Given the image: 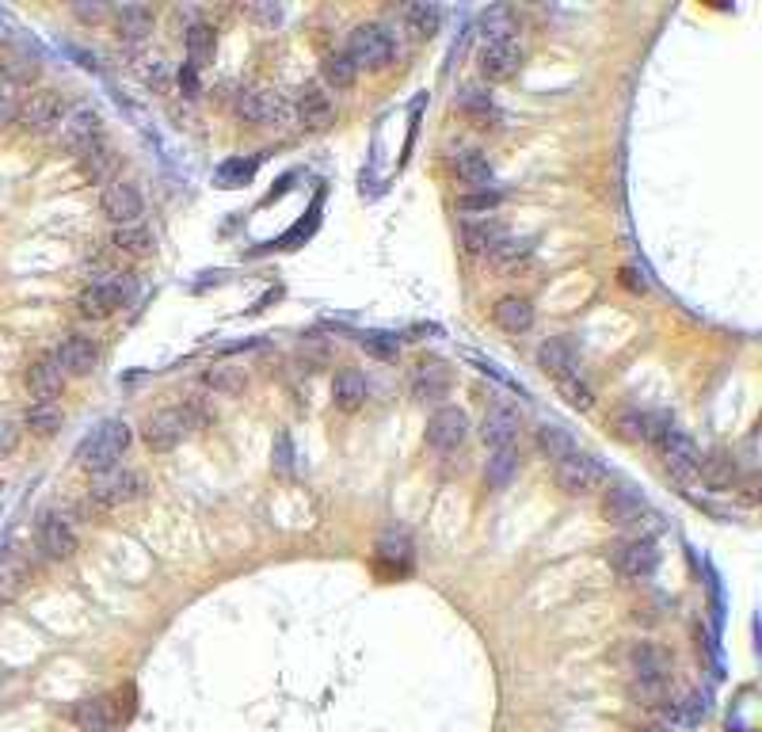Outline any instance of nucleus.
Instances as JSON below:
<instances>
[{"label":"nucleus","instance_id":"f257e3e1","mask_svg":"<svg viewBox=\"0 0 762 732\" xmlns=\"http://www.w3.org/2000/svg\"><path fill=\"white\" fill-rule=\"evenodd\" d=\"M126 447H130V424L103 420L100 427H92V435H84V443L77 447V462L88 473H111L122 462Z\"/></svg>","mask_w":762,"mask_h":732},{"label":"nucleus","instance_id":"f03ea898","mask_svg":"<svg viewBox=\"0 0 762 732\" xmlns=\"http://www.w3.org/2000/svg\"><path fill=\"white\" fill-rule=\"evenodd\" d=\"M199 408L195 405H183V408H161L157 416H149L145 427H141V439H145V447L164 454V450H176L199 427Z\"/></svg>","mask_w":762,"mask_h":732},{"label":"nucleus","instance_id":"7ed1b4c3","mask_svg":"<svg viewBox=\"0 0 762 732\" xmlns=\"http://www.w3.org/2000/svg\"><path fill=\"white\" fill-rule=\"evenodd\" d=\"M652 439H656V447H660L663 466L671 469L679 481L698 477V469H702V450H698V443H694L686 431H679L675 424L652 420Z\"/></svg>","mask_w":762,"mask_h":732},{"label":"nucleus","instance_id":"20e7f679","mask_svg":"<svg viewBox=\"0 0 762 732\" xmlns=\"http://www.w3.org/2000/svg\"><path fill=\"white\" fill-rule=\"evenodd\" d=\"M103 138V115L96 107H69L65 111V119L58 122V130H54V142L65 149V153H73V157H81L84 149H92V145Z\"/></svg>","mask_w":762,"mask_h":732},{"label":"nucleus","instance_id":"39448f33","mask_svg":"<svg viewBox=\"0 0 762 732\" xmlns=\"http://www.w3.org/2000/svg\"><path fill=\"white\" fill-rule=\"evenodd\" d=\"M145 496V477L134 473V469H111V473H100V481L92 485L88 492V504L96 511H115L126 508Z\"/></svg>","mask_w":762,"mask_h":732},{"label":"nucleus","instance_id":"423d86ee","mask_svg":"<svg viewBox=\"0 0 762 732\" xmlns=\"http://www.w3.org/2000/svg\"><path fill=\"white\" fill-rule=\"evenodd\" d=\"M347 58L355 61V69H385L393 61V35L378 23H362L347 39Z\"/></svg>","mask_w":762,"mask_h":732},{"label":"nucleus","instance_id":"0eeeda50","mask_svg":"<svg viewBox=\"0 0 762 732\" xmlns=\"http://www.w3.org/2000/svg\"><path fill=\"white\" fill-rule=\"evenodd\" d=\"M61 119H65V100L54 88L31 92L27 100H20V111H16L23 134H50V130H58Z\"/></svg>","mask_w":762,"mask_h":732},{"label":"nucleus","instance_id":"6e6552de","mask_svg":"<svg viewBox=\"0 0 762 732\" xmlns=\"http://www.w3.org/2000/svg\"><path fill=\"white\" fill-rule=\"evenodd\" d=\"M237 115L252 126H286L290 122V103L282 100L279 92L267 88H248L237 96Z\"/></svg>","mask_w":762,"mask_h":732},{"label":"nucleus","instance_id":"1a4fd4ad","mask_svg":"<svg viewBox=\"0 0 762 732\" xmlns=\"http://www.w3.org/2000/svg\"><path fill=\"white\" fill-rule=\"evenodd\" d=\"M557 485L568 496H591L595 488L606 485V469L591 454H572V458H564L561 466H557Z\"/></svg>","mask_w":762,"mask_h":732},{"label":"nucleus","instance_id":"9d476101","mask_svg":"<svg viewBox=\"0 0 762 732\" xmlns=\"http://www.w3.org/2000/svg\"><path fill=\"white\" fill-rule=\"evenodd\" d=\"M469 439V420H465L462 408H439L431 420H427V447L439 450V454H454L465 447Z\"/></svg>","mask_w":762,"mask_h":732},{"label":"nucleus","instance_id":"9b49d317","mask_svg":"<svg viewBox=\"0 0 762 732\" xmlns=\"http://www.w3.org/2000/svg\"><path fill=\"white\" fill-rule=\"evenodd\" d=\"M35 542L46 557H54V561H65V557H73L77 553V530L69 523V515H61V511H46L39 519V530H35Z\"/></svg>","mask_w":762,"mask_h":732},{"label":"nucleus","instance_id":"f8f14e48","mask_svg":"<svg viewBox=\"0 0 762 732\" xmlns=\"http://www.w3.org/2000/svg\"><path fill=\"white\" fill-rule=\"evenodd\" d=\"M100 206H103V214H107L115 225H138L141 214H145V199H141V191L134 187V183H126V180L107 183V187H103V195H100Z\"/></svg>","mask_w":762,"mask_h":732},{"label":"nucleus","instance_id":"ddd939ff","mask_svg":"<svg viewBox=\"0 0 762 732\" xmlns=\"http://www.w3.org/2000/svg\"><path fill=\"white\" fill-rule=\"evenodd\" d=\"M660 565V549L652 538H629V542H618L614 546V569L629 576V580H644L652 576Z\"/></svg>","mask_w":762,"mask_h":732},{"label":"nucleus","instance_id":"4468645a","mask_svg":"<svg viewBox=\"0 0 762 732\" xmlns=\"http://www.w3.org/2000/svg\"><path fill=\"white\" fill-rule=\"evenodd\" d=\"M625 664H629L633 683H671V656L652 641H637L625 656Z\"/></svg>","mask_w":762,"mask_h":732},{"label":"nucleus","instance_id":"2eb2a0df","mask_svg":"<svg viewBox=\"0 0 762 732\" xmlns=\"http://www.w3.org/2000/svg\"><path fill=\"white\" fill-rule=\"evenodd\" d=\"M122 302H126V286L119 279H96V283L84 286L81 294H77V309H81L84 317H92V321H103V317L119 313Z\"/></svg>","mask_w":762,"mask_h":732},{"label":"nucleus","instance_id":"dca6fc26","mask_svg":"<svg viewBox=\"0 0 762 732\" xmlns=\"http://www.w3.org/2000/svg\"><path fill=\"white\" fill-rule=\"evenodd\" d=\"M477 65H481L484 81L503 84L522 69V50L515 46V42H484L481 61H477Z\"/></svg>","mask_w":762,"mask_h":732},{"label":"nucleus","instance_id":"f3484780","mask_svg":"<svg viewBox=\"0 0 762 732\" xmlns=\"http://www.w3.org/2000/svg\"><path fill=\"white\" fill-rule=\"evenodd\" d=\"M27 389L35 397V405H54L65 389V370H61L58 355H42L39 363L27 370Z\"/></svg>","mask_w":762,"mask_h":732},{"label":"nucleus","instance_id":"a211bd4d","mask_svg":"<svg viewBox=\"0 0 762 732\" xmlns=\"http://www.w3.org/2000/svg\"><path fill=\"white\" fill-rule=\"evenodd\" d=\"M69 721L77 725L81 732H111L119 725V710L111 706V698H81V702H73V710H69Z\"/></svg>","mask_w":762,"mask_h":732},{"label":"nucleus","instance_id":"6ab92c4d","mask_svg":"<svg viewBox=\"0 0 762 732\" xmlns=\"http://www.w3.org/2000/svg\"><path fill=\"white\" fill-rule=\"evenodd\" d=\"M54 355H58L65 378H69V374H73V378H88V374L100 366V347L92 344L88 336H69Z\"/></svg>","mask_w":762,"mask_h":732},{"label":"nucleus","instance_id":"aec40b11","mask_svg":"<svg viewBox=\"0 0 762 732\" xmlns=\"http://www.w3.org/2000/svg\"><path fill=\"white\" fill-rule=\"evenodd\" d=\"M507 241V229L496 218H465L462 222V244L473 256H492Z\"/></svg>","mask_w":762,"mask_h":732},{"label":"nucleus","instance_id":"412c9836","mask_svg":"<svg viewBox=\"0 0 762 732\" xmlns=\"http://www.w3.org/2000/svg\"><path fill=\"white\" fill-rule=\"evenodd\" d=\"M31 584V561L23 549H4L0 553V603L20 599L23 588Z\"/></svg>","mask_w":762,"mask_h":732},{"label":"nucleus","instance_id":"4be33fe9","mask_svg":"<svg viewBox=\"0 0 762 732\" xmlns=\"http://www.w3.org/2000/svg\"><path fill=\"white\" fill-rule=\"evenodd\" d=\"M408 386H412V397H416V401H423V405L431 401V405H435V401H442V397L450 393V370L442 363H420L412 370V382H408Z\"/></svg>","mask_w":762,"mask_h":732},{"label":"nucleus","instance_id":"5701e85b","mask_svg":"<svg viewBox=\"0 0 762 732\" xmlns=\"http://www.w3.org/2000/svg\"><path fill=\"white\" fill-rule=\"evenodd\" d=\"M641 511H644V500L633 492L629 485H614L606 488V500H602V515L610 519V523H618V527H629V523H641Z\"/></svg>","mask_w":762,"mask_h":732},{"label":"nucleus","instance_id":"b1692460","mask_svg":"<svg viewBox=\"0 0 762 732\" xmlns=\"http://www.w3.org/2000/svg\"><path fill=\"white\" fill-rule=\"evenodd\" d=\"M77 164H81V176L88 183H103V187H107L111 180H119V176H115V172H119V157H115V149L103 142V138L92 145V149H84L81 157H77Z\"/></svg>","mask_w":762,"mask_h":732},{"label":"nucleus","instance_id":"393cba45","mask_svg":"<svg viewBox=\"0 0 762 732\" xmlns=\"http://www.w3.org/2000/svg\"><path fill=\"white\" fill-rule=\"evenodd\" d=\"M481 435L492 450L515 447V435H519V416L511 408H488L481 420Z\"/></svg>","mask_w":762,"mask_h":732},{"label":"nucleus","instance_id":"a878e982","mask_svg":"<svg viewBox=\"0 0 762 732\" xmlns=\"http://www.w3.org/2000/svg\"><path fill=\"white\" fill-rule=\"evenodd\" d=\"M538 366H542L545 374H553V378H561V374H580L576 347L568 344V340H545V344L538 347Z\"/></svg>","mask_w":762,"mask_h":732},{"label":"nucleus","instance_id":"bb28decb","mask_svg":"<svg viewBox=\"0 0 762 732\" xmlns=\"http://www.w3.org/2000/svg\"><path fill=\"white\" fill-rule=\"evenodd\" d=\"M298 122L301 126H309V130L328 126V122H332V100H328V92L313 88V84H305L298 96Z\"/></svg>","mask_w":762,"mask_h":732},{"label":"nucleus","instance_id":"cd10ccee","mask_svg":"<svg viewBox=\"0 0 762 732\" xmlns=\"http://www.w3.org/2000/svg\"><path fill=\"white\" fill-rule=\"evenodd\" d=\"M492 317H496V325H500L503 332L522 336V332H530V325H534V305L526 302V298H500L496 309H492Z\"/></svg>","mask_w":762,"mask_h":732},{"label":"nucleus","instance_id":"c85d7f7f","mask_svg":"<svg viewBox=\"0 0 762 732\" xmlns=\"http://www.w3.org/2000/svg\"><path fill=\"white\" fill-rule=\"evenodd\" d=\"M538 450H542L545 458L553 462V466H561L564 458H572V454H580L576 447V439H572V431L561 424H542L538 427Z\"/></svg>","mask_w":762,"mask_h":732},{"label":"nucleus","instance_id":"c756f323","mask_svg":"<svg viewBox=\"0 0 762 732\" xmlns=\"http://www.w3.org/2000/svg\"><path fill=\"white\" fill-rule=\"evenodd\" d=\"M522 454L515 447H500L488 454V466H484V481L488 488H507L515 477H519Z\"/></svg>","mask_w":762,"mask_h":732},{"label":"nucleus","instance_id":"7c9ffc66","mask_svg":"<svg viewBox=\"0 0 762 732\" xmlns=\"http://www.w3.org/2000/svg\"><path fill=\"white\" fill-rule=\"evenodd\" d=\"M366 397H370V389H366V378L355 374V370H343L340 378H336V386H332V401L340 412H359L366 405Z\"/></svg>","mask_w":762,"mask_h":732},{"label":"nucleus","instance_id":"2f4dec72","mask_svg":"<svg viewBox=\"0 0 762 732\" xmlns=\"http://www.w3.org/2000/svg\"><path fill=\"white\" fill-rule=\"evenodd\" d=\"M111 244H115V252L122 256H153V233L145 229V225H115V233H111Z\"/></svg>","mask_w":762,"mask_h":732},{"label":"nucleus","instance_id":"473e14b6","mask_svg":"<svg viewBox=\"0 0 762 732\" xmlns=\"http://www.w3.org/2000/svg\"><path fill=\"white\" fill-rule=\"evenodd\" d=\"M115 27H119L122 39H130V42L145 39V35L153 31V8H145V4H122L119 12H115Z\"/></svg>","mask_w":762,"mask_h":732},{"label":"nucleus","instance_id":"72a5a7b5","mask_svg":"<svg viewBox=\"0 0 762 732\" xmlns=\"http://www.w3.org/2000/svg\"><path fill=\"white\" fill-rule=\"evenodd\" d=\"M202 386L221 393V397H237V393L248 389V370L244 366H210L202 374Z\"/></svg>","mask_w":762,"mask_h":732},{"label":"nucleus","instance_id":"f704fd0d","mask_svg":"<svg viewBox=\"0 0 762 732\" xmlns=\"http://www.w3.org/2000/svg\"><path fill=\"white\" fill-rule=\"evenodd\" d=\"M454 168H458L462 183L477 187V191H484V187L492 183V164H488V157L477 153V149H462V153L454 157Z\"/></svg>","mask_w":762,"mask_h":732},{"label":"nucleus","instance_id":"c9c22d12","mask_svg":"<svg viewBox=\"0 0 762 732\" xmlns=\"http://www.w3.org/2000/svg\"><path fill=\"white\" fill-rule=\"evenodd\" d=\"M515 31H519V23H515V12L511 8H488L481 12V35L484 42H515Z\"/></svg>","mask_w":762,"mask_h":732},{"label":"nucleus","instance_id":"e433bc0d","mask_svg":"<svg viewBox=\"0 0 762 732\" xmlns=\"http://www.w3.org/2000/svg\"><path fill=\"white\" fill-rule=\"evenodd\" d=\"M454 103H458L462 115H469V119L481 122V126H488V122L496 119V100H492V92H484V88H462V92L454 96Z\"/></svg>","mask_w":762,"mask_h":732},{"label":"nucleus","instance_id":"4c0bfd02","mask_svg":"<svg viewBox=\"0 0 762 732\" xmlns=\"http://www.w3.org/2000/svg\"><path fill=\"white\" fill-rule=\"evenodd\" d=\"M321 77L328 88L343 92V88H351V84L359 81V69H355V61L347 58V54H328L321 65Z\"/></svg>","mask_w":762,"mask_h":732},{"label":"nucleus","instance_id":"58836bf2","mask_svg":"<svg viewBox=\"0 0 762 732\" xmlns=\"http://www.w3.org/2000/svg\"><path fill=\"white\" fill-rule=\"evenodd\" d=\"M698 473H702L713 488H732V481H736V458L709 454V458H702V469H698Z\"/></svg>","mask_w":762,"mask_h":732},{"label":"nucleus","instance_id":"ea45409f","mask_svg":"<svg viewBox=\"0 0 762 732\" xmlns=\"http://www.w3.org/2000/svg\"><path fill=\"white\" fill-rule=\"evenodd\" d=\"M553 382H557V393H561L572 408L587 412V408L595 405V393H591V386L583 382L580 374H561V378H553Z\"/></svg>","mask_w":762,"mask_h":732},{"label":"nucleus","instance_id":"a19ab883","mask_svg":"<svg viewBox=\"0 0 762 732\" xmlns=\"http://www.w3.org/2000/svg\"><path fill=\"white\" fill-rule=\"evenodd\" d=\"M183 42H187V54L195 65H206L210 54H214V31L206 27V23H191L187 31H183Z\"/></svg>","mask_w":762,"mask_h":732},{"label":"nucleus","instance_id":"79ce46f5","mask_svg":"<svg viewBox=\"0 0 762 732\" xmlns=\"http://www.w3.org/2000/svg\"><path fill=\"white\" fill-rule=\"evenodd\" d=\"M404 20H408V31L412 35H435L442 23V12L435 4H412V8H404Z\"/></svg>","mask_w":762,"mask_h":732},{"label":"nucleus","instance_id":"37998d69","mask_svg":"<svg viewBox=\"0 0 762 732\" xmlns=\"http://www.w3.org/2000/svg\"><path fill=\"white\" fill-rule=\"evenodd\" d=\"M23 424L31 427L35 435H54L61 427V408L58 405H31L27 408V416H23Z\"/></svg>","mask_w":762,"mask_h":732},{"label":"nucleus","instance_id":"c03bdc74","mask_svg":"<svg viewBox=\"0 0 762 732\" xmlns=\"http://www.w3.org/2000/svg\"><path fill=\"white\" fill-rule=\"evenodd\" d=\"M500 203H503L500 191L484 187V191H469V195H462V199H458V210H462V214H492Z\"/></svg>","mask_w":762,"mask_h":732},{"label":"nucleus","instance_id":"a18cd8bd","mask_svg":"<svg viewBox=\"0 0 762 732\" xmlns=\"http://www.w3.org/2000/svg\"><path fill=\"white\" fill-rule=\"evenodd\" d=\"M618 431H622V439H629V443L652 439V416H641V412H622V416H618Z\"/></svg>","mask_w":762,"mask_h":732},{"label":"nucleus","instance_id":"49530a36","mask_svg":"<svg viewBox=\"0 0 762 732\" xmlns=\"http://www.w3.org/2000/svg\"><path fill=\"white\" fill-rule=\"evenodd\" d=\"M35 73H39V65L31 58H8L4 61V84H12V88H23V84L35 81Z\"/></svg>","mask_w":762,"mask_h":732},{"label":"nucleus","instance_id":"de8ad7c7","mask_svg":"<svg viewBox=\"0 0 762 732\" xmlns=\"http://www.w3.org/2000/svg\"><path fill=\"white\" fill-rule=\"evenodd\" d=\"M370 355H378V359H397V351H401V344H397V336H362L359 340Z\"/></svg>","mask_w":762,"mask_h":732},{"label":"nucleus","instance_id":"09e8293b","mask_svg":"<svg viewBox=\"0 0 762 732\" xmlns=\"http://www.w3.org/2000/svg\"><path fill=\"white\" fill-rule=\"evenodd\" d=\"M16 111H20V100H16V88L0 81V126L16 122Z\"/></svg>","mask_w":762,"mask_h":732},{"label":"nucleus","instance_id":"8fccbe9b","mask_svg":"<svg viewBox=\"0 0 762 732\" xmlns=\"http://www.w3.org/2000/svg\"><path fill=\"white\" fill-rule=\"evenodd\" d=\"M16 447H20V427L12 420H0V458H8Z\"/></svg>","mask_w":762,"mask_h":732},{"label":"nucleus","instance_id":"3c124183","mask_svg":"<svg viewBox=\"0 0 762 732\" xmlns=\"http://www.w3.org/2000/svg\"><path fill=\"white\" fill-rule=\"evenodd\" d=\"M73 12H77L84 23H96V20H103V16H107V4H77Z\"/></svg>","mask_w":762,"mask_h":732},{"label":"nucleus","instance_id":"603ef678","mask_svg":"<svg viewBox=\"0 0 762 732\" xmlns=\"http://www.w3.org/2000/svg\"><path fill=\"white\" fill-rule=\"evenodd\" d=\"M637 732H671L667 725H644V729H637Z\"/></svg>","mask_w":762,"mask_h":732}]
</instances>
